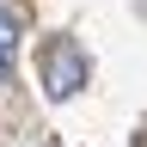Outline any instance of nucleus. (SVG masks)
Wrapping results in <instances>:
<instances>
[{
    "label": "nucleus",
    "mask_w": 147,
    "mask_h": 147,
    "mask_svg": "<svg viewBox=\"0 0 147 147\" xmlns=\"http://www.w3.org/2000/svg\"><path fill=\"white\" fill-rule=\"evenodd\" d=\"M6 74H12V55H0V86H6Z\"/></svg>",
    "instance_id": "obj_3"
},
{
    "label": "nucleus",
    "mask_w": 147,
    "mask_h": 147,
    "mask_svg": "<svg viewBox=\"0 0 147 147\" xmlns=\"http://www.w3.org/2000/svg\"><path fill=\"white\" fill-rule=\"evenodd\" d=\"M18 37H25V31H18V12H12V6H0V55H12V49H18Z\"/></svg>",
    "instance_id": "obj_2"
},
{
    "label": "nucleus",
    "mask_w": 147,
    "mask_h": 147,
    "mask_svg": "<svg viewBox=\"0 0 147 147\" xmlns=\"http://www.w3.org/2000/svg\"><path fill=\"white\" fill-rule=\"evenodd\" d=\"M37 74H43V92L61 104V98H74V92L92 80V61H86V49L74 43V37H55V43H43V61H37Z\"/></svg>",
    "instance_id": "obj_1"
}]
</instances>
